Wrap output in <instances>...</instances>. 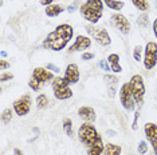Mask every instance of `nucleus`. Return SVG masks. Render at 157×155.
<instances>
[{
  "label": "nucleus",
  "mask_w": 157,
  "mask_h": 155,
  "mask_svg": "<svg viewBox=\"0 0 157 155\" xmlns=\"http://www.w3.org/2000/svg\"><path fill=\"white\" fill-rule=\"evenodd\" d=\"M74 36V30L70 24H59L52 32L47 35L42 47L51 51H62Z\"/></svg>",
  "instance_id": "1"
},
{
  "label": "nucleus",
  "mask_w": 157,
  "mask_h": 155,
  "mask_svg": "<svg viewBox=\"0 0 157 155\" xmlns=\"http://www.w3.org/2000/svg\"><path fill=\"white\" fill-rule=\"evenodd\" d=\"M81 16L91 24H97L102 17L103 12V0H87L79 7Z\"/></svg>",
  "instance_id": "2"
},
{
  "label": "nucleus",
  "mask_w": 157,
  "mask_h": 155,
  "mask_svg": "<svg viewBox=\"0 0 157 155\" xmlns=\"http://www.w3.org/2000/svg\"><path fill=\"white\" fill-rule=\"evenodd\" d=\"M78 138H79L81 143L86 147L91 146L93 143L102 139L99 132L97 131V128H95L91 123H86V122H85L83 124H81L79 130H78Z\"/></svg>",
  "instance_id": "3"
},
{
  "label": "nucleus",
  "mask_w": 157,
  "mask_h": 155,
  "mask_svg": "<svg viewBox=\"0 0 157 155\" xmlns=\"http://www.w3.org/2000/svg\"><path fill=\"white\" fill-rule=\"evenodd\" d=\"M52 91L56 99L59 100H66L73 96V91L70 88L69 82L62 76H55L52 80Z\"/></svg>",
  "instance_id": "4"
},
{
  "label": "nucleus",
  "mask_w": 157,
  "mask_h": 155,
  "mask_svg": "<svg viewBox=\"0 0 157 155\" xmlns=\"http://www.w3.org/2000/svg\"><path fill=\"white\" fill-rule=\"evenodd\" d=\"M129 86H130L132 94H133V98L136 100V104L138 107H141L142 103H144V95H145V86H144L142 76L138 75V74L133 75L129 82Z\"/></svg>",
  "instance_id": "5"
},
{
  "label": "nucleus",
  "mask_w": 157,
  "mask_h": 155,
  "mask_svg": "<svg viewBox=\"0 0 157 155\" xmlns=\"http://www.w3.org/2000/svg\"><path fill=\"white\" fill-rule=\"evenodd\" d=\"M85 30H86V32L89 35H91V36L94 38V40L97 41L98 44L103 45V47H108V45H110V43H112V39H110V35L108 34L106 28L98 27V26H95V24H90V26L85 27Z\"/></svg>",
  "instance_id": "6"
},
{
  "label": "nucleus",
  "mask_w": 157,
  "mask_h": 155,
  "mask_svg": "<svg viewBox=\"0 0 157 155\" xmlns=\"http://www.w3.org/2000/svg\"><path fill=\"white\" fill-rule=\"evenodd\" d=\"M120 100H121L122 107L126 111H133L134 110L136 100L133 98V94H132L129 83H124L122 87L120 88Z\"/></svg>",
  "instance_id": "7"
},
{
  "label": "nucleus",
  "mask_w": 157,
  "mask_h": 155,
  "mask_svg": "<svg viewBox=\"0 0 157 155\" xmlns=\"http://www.w3.org/2000/svg\"><path fill=\"white\" fill-rule=\"evenodd\" d=\"M156 64H157V43L148 41L145 45L144 67L146 70H152Z\"/></svg>",
  "instance_id": "8"
},
{
  "label": "nucleus",
  "mask_w": 157,
  "mask_h": 155,
  "mask_svg": "<svg viewBox=\"0 0 157 155\" xmlns=\"http://www.w3.org/2000/svg\"><path fill=\"white\" fill-rule=\"evenodd\" d=\"M12 108H13V111H15L16 115H19V116L27 115L31 110V96L27 94L23 95L22 98H19L17 100L13 102Z\"/></svg>",
  "instance_id": "9"
},
{
  "label": "nucleus",
  "mask_w": 157,
  "mask_h": 155,
  "mask_svg": "<svg viewBox=\"0 0 157 155\" xmlns=\"http://www.w3.org/2000/svg\"><path fill=\"white\" fill-rule=\"evenodd\" d=\"M110 22L114 27H117L118 30L122 32L124 35H128L130 31V23L129 20L126 19L124 15H121V13H114L112 16V19H110Z\"/></svg>",
  "instance_id": "10"
},
{
  "label": "nucleus",
  "mask_w": 157,
  "mask_h": 155,
  "mask_svg": "<svg viewBox=\"0 0 157 155\" xmlns=\"http://www.w3.org/2000/svg\"><path fill=\"white\" fill-rule=\"evenodd\" d=\"M33 78H35L39 83L46 84L47 82H52L55 76H54V74H52V71L44 68V67H36L33 71Z\"/></svg>",
  "instance_id": "11"
},
{
  "label": "nucleus",
  "mask_w": 157,
  "mask_h": 155,
  "mask_svg": "<svg viewBox=\"0 0 157 155\" xmlns=\"http://www.w3.org/2000/svg\"><path fill=\"white\" fill-rule=\"evenodd\" d=\"M144 131H145V136L149 140V143H151L153 151H156L157 150V124L156 123H146L144 127Z\"/></svg>",
  "instance_id": "12"
},
{
  "label": "nucleus",
  "mask_w": 157,
  "mask_h": 155,
  "mask_svg": "<svg viewBox=\"0 0 157 155\" xmlns=\"http://www.w3.org/2000/svg\"><path fill=\"white\" fill-rule=\"evenodd\" d=\"M90 45H91L90 38L83 36V35H78V36L75 38L74 44L69 48V52L71 54V52H77V51H85V50H87Z\"/></svg>",
  "instance_id": "13"
},
{
  "label": "nucleus",
  "mask_w": 157,
  "mask_h": 155,
  "mask_svg": "<svg viewBox=\"0 0 157 155\" xmlns=\"http://www.w3.org/2000/svg\"><path fill=\"white\" fill-rule=\"evenodd\" d=\"M65 79L69 82V84H75L79 80V68L75 63H71L66 67V71H65Z\"/></svg>",
  "instance_id": "14"
},
{
  "label": "nucleus",
  "mask_w": 157,
  "mask_h": 155,
  "mask_svg": "<svg viewBox=\"0 0 157 155\" xmlns=\"http://www.w3.org/2000/svg\"><path fill=\"white\" fill-rule=\"evenodd\" d=\"M78 116L86 123H93L97 119V114H95L94 108L90 107V106H82L78 110Z\"/></svg>",
  "instance_id": "15"
},
{
  "label": "nucleus",
  "mask_w": 157,
  "mask_h": 155,
  "mask_svg": "<svg viewBox=\"0 0 157 155\" xmlns=\"http://www.w3.org/2000/svg\"><path fill=\"white\" fill-rule=\"evenodd\" d=\"M108 62H109L110 68H112L113 72H116V74L122 72V67L120 64V55L118 54H110L108 58Z\"/></svg>",
  "instance_id": "16"
},
{
  "label": "nucleus",
  "mask_w": 157,
  "mask_h": 155,
  "mask_svg": "<svg viewBox=\"0 0 157 155\" xmlns=\"http://www.w3.org/2000/svg\"><path fill=\"white\" fill-rule=\"evenodd\" d=\"M103 147H105V144H103L102 139H99L98 142L93 143L91 146L87 147V155H102L103 154Z\"/></svg>",
  "instance_id": "17"
},
{
  "label": "nucleus",
  "mask_w": 157,
  "mask_h": 155,
  "mask_svg": "<svg viewBox=\"0 0 157 155\" xmlns=\"http://www.w3.org/2000/svg\"><path fill=\"white\" fill-rule=\"evenodd\" d=\"M63 11H65V8H63L62 5H59V4H50L46 7V15H47L48 17H55V16H58L59 13H62Z\"/></svg>",
  "instance_id": "18"
},
{
  "label": "nucleus",
  "mask_w": 157,
  "mask_h": 155,
  "mask_svg": "<svg viewBox=\"0 0 157 155\" xmlns=\"http://www.w3.org/2000/svg\"><path fill=\"white\" fill-rule=\"evenodd\" d=\"M121 146L118 144H113V143H106L103 147V155H121Z\"/></svg>",
  "instance_id": "19"
},
{
  "label": "nucleus",
  "mask_w": 157,
  "mask_h": 155,
  "mask_svg": "<svg viewBox=\"0 0 157 155\" xmlns=\"http://www.w3.org/2000/svg\"><path fill=\"white\" fill-rule=\"evenodd\" d=\"M103 4H106L110 9H114V11H121L124 8V2L121 0H103Z\"/></svg>",
  "instance_id": "20"
},
{
  "label": "nucleus",
  "mask_w": 157,
  "mask_h": 155,
  "mask_svg": "<svg viewBox=\"0 0 157 155\" xmlns=\"http://www.w3.org/2000/svg\"><path fill=\"white\" fill-rule=\"evenodd\" d=\"M47 106H48V98H47V95H44V94L38 95V98H36V107L39 108V110H42V108H46Z\"/></svg>",
  "instance_id": "21"
},
{
  "label": "nucleus",
  "mask_w": 157,
  "mask_h": 155,
  "mask_svg": "<svg viewBox=\"0 0 157 155\" xmlns=\"http://www.w3.org/2000/svg\"><path fill=\"white\" fill-rule=\"evenodd\" d=\"M132 3H133V5L136 8L140 9V11L146 12L149 9V4L146 3V0H132Z\"/></svg>",
  "instance_id": "22"
},
{
  "label": "nucleus",
  "mask_w": 157,
  "mask_h": 155,
  "mask_svg": "<svg viewBox=\"0 0 157 155\" xmlns=\"http://www.w3.org/2000/svg\"><path fill=\"white\" fill-rule=\"evenodd\" d=\"M63 130L69 136H73V121L70 118L63 119Z\"/></svg>",
  "instance_id": "23"
},
{
  "label": "nucleus",
  "mask_w": 157,
  "mask_h": 155,
  "mask_svg": "<svg viewBox=\"0 0 157 155\" xmlns=\"http://www.w3.org/2000/svg\"><path fill=\"white\" fill-rule=\"evenodd\" d=\"M12 112H13V108H6L4 111L2 112V121L3 123H8L12 119Z\"/></svg>",
  "instance_id": "24"
},
{
  "label": "nucleus",
  "mask_w": 157,
  "mask_h": 155,
  "mask_svg": "<svg viewBox=\"0 0 157 155\" xmlns=\"http://www.w3.org/2000/svg\"><path fill=\"white\" fill-rule=\"evenodd\" d=\"M137 23H138V26L140 27H146L149 24V16H148V13H141L140 16H138V19H137Z\"/></svg>",
  "instance_id": "25"
},
{
  "label": "nucleus",
  "mask_w": 157,
  "mask_h": 155,
  "mask_svg": "<svg viewBox=\"0 0 157 155\" xmlns=\"http://www.w3.org/2000/svg\"><path fill=\"white\" fill-rule=\"evenodd\" d=\"M28 86L31 87V88H33L34 91H39L42 88V86H43V84L42 83H39L36 79H35V78H31L30 80H28Z\"/></svg>",
  "instance_id": "26"
},
{
  "label": "nucleus",
  "mask_w": 157,
  "mask_h": 155,
  "mask_svg": "<svg viewBox=\"0 0 157 155\" xmlns=\"http://www.w3.org/2000/svg\"><path fill=\"white\" fill-rule=\"evenodd\" d=\"M137 151H138V154H141V155H144V154L148 153V144H146V142H144V140H141V142L138 143Z\"/></svg>",
  "instance_id": "27"
},
{
  "label": "nucleus",
  "mask_w": 157,
  "mask_h": 155,
  "mask_svg": "<svg viewBox=\"0 0 157 155\" xmlns=\"http://www.w3.org/2000/svg\"><path fill=\"white\" fill-rule=\"evenodd\" d=\"M141 52H142V47L141 45H136L134 51H133V58L136 62H140L141 60Z\"/></svg>",
  "instance_id": "28"
},
{
  "label": "nucleus",
  "mask_w": 157,
  "mask_h": 155,
  "mask_svg": "<svg viewBox=\"0 0 157 155\" xmlns=\"http://www.w3.org/2000/svg\"><path fill=\"white\" fill-rule=\"evenodd\" d=\"M105 80H106V83H109V86H114V84L118 83V78H116L113 75H106Z\"/></svg>",
  "instance_id": "29"
},
{
  "label": "nucleus",
  "mask_w": 157,
  "mask_h": 155,
  "mask_svg": "<svg viewBox=\"0 0 157 155\" xmlns=\"http://www.w3.org/2000/svg\"><path fill=\"white\" fill-rule=\"evenodd\" d=\"M98 66L101 67L102 70H105V71H110V64H109V62L106 60V59H102V60H99V63H98Z\"/></svg>",
  "instance_id": "30"
},
{
  "label": "nucleus",
  "mask_w": 157,
  "mask_h": 155,
  "mask_svg": "<svg viewBox=\"0 0 157 155\" xmlns=\"http://www.w3.org/2000/svg\"><path fill=\"white\" fill-rule=\"evenodd\" d=\"M93 58H94V54H91V52H83L81 56L82 60H91Z\"/></svg>",
  "instance_id": "31"
},
{
  "label": "nucleus",
  "mask_w": 157,
  "mask_h": 155,
  "mask_svg": "<svg viewBox=\"0 0 157 155\" xmlns=\"http://www.w3.org/2000/svg\"><path fill=\"white\" fill-rule=\"evenodd\" d=\"M46 67H47V70H50V71H54V72H59L60 71L59 67H56L55 64H52V63H48Z\"/></svg>",
  "instance_id": "32"
},
{
  "label": "nucleus",
  "mask_w": 157,
  "mask_h": 155,
  "mask_svg": "<svg viewBox=\"0 0 157 155\" xmlns=\"http://www.w3.org/2000/svg\"><path fill=\"white\" fill-rule=\"evenodd\" d=\"M12 78H13L12 74H2V78H0V79H2V82H6V80H11Z\"/></svg>",
  "instance_id": "33"
},
{
  "label": "nucleus",
  "mask_w": 157,
  "mask_h": 155,
  "mask_svg": "<svg viewBox=\"0 0 157 155\" xmlns=\"http://www.w3.org/2000/svg\"><path fill=\"white\" fill-rule=\"evenodd\" d=\"M8 67H10L8 62H6L4 59H2V60H0V68H2V70H6V68H8Z\"/></svg>",
  "instance_id": "34"
},
{
  "label": "nucleus",
  "mask_w": 157,
  "mask_h": 155,
  "mask_svg": "<svg viewBox=\"0 0 157 155\" xmlns=\"http://www.w3.org/2000/svg\"><path fill=\"white\" fill-rule=\"evenodd\" d=\"M138 116H140V114H138V112H136V114H134L133 126H132V128H133V130H137V121H138Z\"/></svg>",
  "instance_id": "35"
},
{
  "label": "nucleus",
  "mask_w": 157,
  "mask_h": 155,
  "mask_svg": "<svg viewBox=\"0 0 157 155\" xmlns=\"http://www.w3.org/2000/svg\"><path fill=\"white\" fill-rule=\"evenodd\" d=\"M52 2H54V0H40V4L42 5H50V4H52Z\"/></svg>",
  "instance_id": "36"
},
{
  "label": "nucleus",
  "mask_w": 157,
  "mask_h": 155,
  "mask_svg": "<svg viewBox=\"0 0 157 155\" xmlns=\"http://www.w3.org/2000/svg\"><path fill=\"white\" fill-rule=\"evenodd\" d=\"M153 32H155V36L157 39V19L153 22Z\"/></svg>",
  "instance_id": "37"
},
{
  "label": "nucleus",
  "mask_w": 157,
  "mask_h": 155,
  "mask_svg": "<svg viewBox=\"0 0 157 155\" xmlns=\"http://www.w3.org/2000/svg\"><path fill=\"white\" fill-rule=\"evenodd\" d=\"M13 155H23V151L20 149H13Z\"/></svg>",
  "instance_id": "38"
},
{
  "label": "nucleus",
  "mask_w": 157,
  "mask_h": 155,
  "mask_svg": "<svg viewBox=\"0 0 157 155\" xmlns=\"http://www.w3.org/2000/svg\"><path fill=\"white\" fill-rule=\"evenodd\" d=\"M74 9H75V4H71V5L69 7V8H67V11H69V12H73Z\"/></svg>",
  "instance_id": "39"
},
{
  "label": "nucleus",
  "mask_w": 157,
  "mask_h": 155,
  "mask_svg": "<svg viewBox=\"0 0 157 155\" xmlns=\"http://www.w3.org/2000/svg\"><path fill=\"white\" fill-rule=\"evenodd\" d=\"M0 54H2V58H3V59H4L6 56H7V52H6V51H2V52H0Z\"/></svg>",
  "instance_id": "40"
},
{
  "label": "nucleus",
  "mask_w": 157,
  "mask_h": 155,
  "mask_svg": "<svg viewBox=\"0 0 157 155\" xmlns=\"http://www.w3.org/2000/svg\"><path fill=\"white\" fill-rule=\"evenodd\" d=\"M155 154H156V155H157V150H156V151H155Z\"/></svg>",
  "instance_id": "41"
}]
</instances>
